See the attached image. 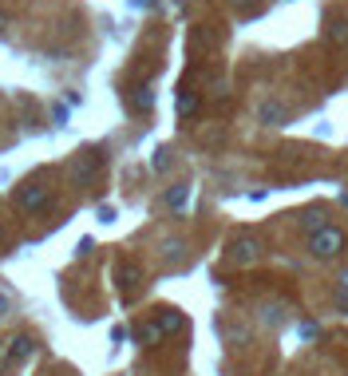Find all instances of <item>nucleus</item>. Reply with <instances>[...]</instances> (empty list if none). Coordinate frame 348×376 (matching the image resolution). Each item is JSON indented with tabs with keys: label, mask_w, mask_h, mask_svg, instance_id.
<instances>
[{
	"label": "nucleus",
	"mask_w": 348,
	"mask_h": 376,
	"mask_svg": "<svg viewBox=\"0 0 348 376\" xmlns=\"http://www.w3.org/2000/svg\"><path fill=\"white\" fill-rule=\"evenodd\" d=\"M344 249V230L337 226H325L317 234H308V254L313 257H337Z\"/></svg>",
	"instance_id": "1"
},
{
	"label": "nucleus",
	"mask_w": 348,
	"mask_h": 376,
	"mask_svg": "<svg viewBox=\"0 0 348 376\" xmlns=\"http://www.w3.org/2000/svg\"><path fill=\"white\" fill-rule=\"evenodd\" d=\"M325 40L332 44V48L348 44V12H344V8H332V12L325 16Z\"/></svg>",
	"instance_id": "2"
},
{
	"label": "nucleus",
	"mask_w": 348,
	"mask_h": 376,
	"mask_svg": "<svg viewBox=\"0 0 348 376\" xmlns=\"http://www.w3.org/2000/svg\"><path fill=\"white\" fill-rule=\"evenodd\" d=\"M229 262H238V266L258 262V237H234L229 242Z\"/></svg>",
	"instance_id": "3"
},
{
	"label": "nucleus",
	"mask_w": 348,
	"mask_h": 376,
	"mask_svg": "<svg viewBox=\"0 0 348 376\" xmlns=\"http://www.w3.org/2000/svg\"><path fill=\"white\" fill-rule=\"evenodd\" d=\"M258 123H265V127H281V123H289V107L277 103V99H265V103L258 107Z\"/></svg>",
	"instance_id": "4"
},
{
	"label": "nucleus",
	"mask_w": 348,
	"mask_h": 376,
	"mask_svg": "<svg viewBox=\"0 0 348 376\" xmlns=\"http://www.w3.org/2000/svg\"><path fill=\"white\" fill-rule=\"evenodd\" d=\"M16 206L20 210H44L48 206V187H24L16 194Z\"/></svg>",
	"instance_id": "5"
},
{
	"label": "nucleus",
	"mask_w": 348,
	"mask_h": 376,
	"mask_svg": "<svg viewBox=\"0 0 348 376\" xmlns=\"http://www.w3.org/2000/svg\"><path fill=\"white\" fill-rule=\"evenodd\" d=\"M100 167H103V155H100V151H83V155L76 158V178L83 182V178H91Z\"/></svg>",
	"instance_id": "6"
},
{
	"label": "nucleus",
	"mask_w": 348,
	"mask_h": 376,
	"mask_svg": "<svg viewBox=\"0 0 348 376\" xmlns=\"http://www.w3.org/2000/svg\"><path fill=\"white\" fill-rule=\"evenodd\" d=\"M127 103H131V111H150L155 107V91H150L147 83H135L131 95H127Z\"/></svg>",
	"instance_id": "7"
},
{
	"label": "nucleus",
	"mask_w": 348,
	"mask_h": 376,
	"mask_svg": "<svg viewBox=\"0 0 348 376\" xmlns=\"http://www.w3.org/2000/svg\"><path fill=\"white\" fill-rule=\"evenodd\" d=\"M32 348H36L32 336H12V341H8V360H28Z\"/></svg>",
	"instance_id": "8"
},
{
	"label": "nucleus",
	"mask_w": 348,
	"mask_h": 376,
	"mask_svg": "<svg viewBox=\"0 0 348 376\" xmlns=\"http://www.w3.org/2000/svg\"><path fill=\"white\" fill-rule=\"evenodd\" d=\"M155 329H159V336H162V333H174V329H182V313H162Z\"/></svg>",
	"instance_id": "9"
},
{
	"label": "nucleus",
	"mask_w": 348,
	"mask_h": 376,
	"mask_svg": "<svg viewBox=\"0 0 348 376\" xmlns=\"http://www.w3.org/2000/svg\"><path fill=\"white\" fill-rule=\"evenodd\" d=\"M186 194H190V187H170V190H167V206L179 210L182 202H186Z\"/></svg>",
	"instance_id": "10"
},
{
	"label": "nucleus",
	"mask_w": 348,
	"mask_h": 376,
	"mask_svg": "<svg viewBox=\"0 0 348 376\" xmlns=\"http://www.w3.org/2000/svg\"><path fill=\"white\" fill-rule=\"evenodd\" d=\"M194 111H198V95L182 91V95H179V115H194Z\"/></svg>",
	"instance_id": "11"
},
{
	"label": "nucleus",
	"mask_w": 348,
	"mask_h": 376,
	"mask_svg": "<svg viewBox=\"0 0 348 376\" xmlns=\"http://www.w3.org/2000/svg\"><path fill=\"white\" fill-rule=\"evenodd\" d=\"M301 226H305L308 234H317V230L328 226V222H325V214H305V218H301Z\"/></svg>",
	"instance_id": "12"
},
{
	"label": "nucleus",
	"mask_w": 348,
	"mask_h": 376,
	"mask_svg": "<svg viewBox=\"0 0 348 376\" xmlns=\"http://www.w3.org/2000/svg\"><path fill=\"white\" fill-rule=\"evenodd\" d=\"M265 321H269V325H277V321H281V309L269 305V309H265Z\"/></svg>",
	"instance_id": "13"
},
{
	"label": "nucleus",
	"mask_w": 348,
	"mask_h": 376,
	"mask_svg": "<svg viewBox=\"0 0 348 376\" xmlns=\"http://www.w3.org/2000/svg\"><path fill=\"white\" fill-rule=\"evenodd\" d=\"M8 313H12V301H8L4 293H0V317H8Z\"/></svg>",
	"instance_id": "14"
},
{
	"label": "nucleus",
	"mask_w": 348,
	"mask_h": 376,
	"mask_svg": "<svg viewBox=\"0 0 348 376\" xmlns=\"http://www.w3.org/2000/svg\"><path fill=\"white\" fill-rule=\"evenodd\" d=\"M229 4H234V8H249V4H253V0H229Z\"/></svg>",
	"instance_id": "15"
},
{
	"label": "nucleus",
	"mask_w": 348,
	"mask_h": 376,
	"mask_svg": "<svg viewBox=\"0 0 348 376\" xmlns=\"http://www.w3.org/2000/svg\"><path fill=\"white\" fill-rule=\"evenodd\" d=\"M0 32H4V16H0Z\"/></svg>",
	"instance_id": "16"
}]
</instances>
